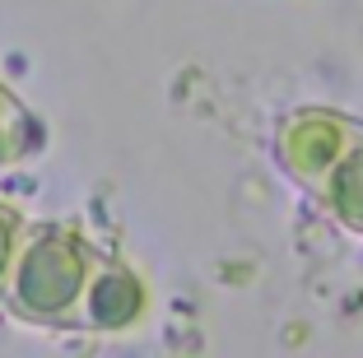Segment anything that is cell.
Returning a JSON list of instances; mask_svg holds the SVG:
<instances>
[{"label": "cell", "mask_w": 363, "mask_h": 358, "mask_svg": "<svg viewBox=\"0 0 363 358\" xmlns=\"http://www.w3.org/2000/svg\"><path fill=\"white\" fill-rule=\"evenodd\" d=\"M279 172L308 191L340 228L363 237V121L331 107H294L270 135Z\"/></svg>", "instance_id": "1"}, {"label": "cell", "mask_w": 363, "mask_h": 358, "mask_svg": "<svg viewBox=\"0 0 363 358\" xmlns=\"http://www.w3.org/2000/svg\"><path fill=\"white\" fill-rule=\"evenodd\" d=\"M103 247L89 242L70 223H33L10 261L5 289H0V316L38 330H75L79 298Z\"/></svg>", "instance_id": "2"}, {"label": "cell", "mask_w": 363, "mask_h": 358, "mask_svg": "<svg viewBox=\"0 0 363 358\" xmlns=\"http://www.w3.org/2000/svg\"><path fill=\"white\" fill-rule=\"evenodd\" d=\"M150 316V284L130 270L121 256L98 252V265L89 274V289L79 298L75 330H98V335H117V330H135Z\"/></svg>", "instance_id": "3"}, {"label": "cell", "mask_w": 363, "mask_h": 358, "mask_svg": "<svg viewBox=\"0 0 363 358\" xmlns=\"http://www.w3.org/2000/svg\"><path fill=\"white\" fill-rule=\"evenodd\" d=\"M47 149V121L0 79V168H23Z\"/></svg>", "instance_id": "4"}, {"label": "cell", "mask_w": 363, "mask_h": 358, "mask_svg": "<svg viewBox=\"0 0 363 358\" xmlns=\"http://www.w3.org/2000/svg\"><path fill=\"white\" fill-rule=\"evenodd\" d=\"M23 228H28V219H23L10 201H0V289H5L10 261H14V252H19V242H23Z\"/></svg>", "instance_id": "5"}]
</instances>
